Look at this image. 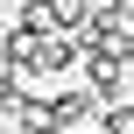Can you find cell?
<instances>
[{
    "mask_svg": "<svg viewBox=\"0 0 134 134\" xmlns=\"http://www.w3.org/2000/svg\"><path fill=\"white\" fill-rule=\"evenodd\" d=\"M85 92H92L99 106H120V92H127V64H113V57H85Z\"/></svg>",
    "mask_w": 134,
    "mask_h": 134,
    "instance_id": "obj_1",
    "label": "cell"
},
{
    "mask_svg": "<svg viewBox=\"0 0 134 134\" xmlns=\"http://www.w3.org/2000/svg\"><path fill=\"white\" fill-rule=\"evenodd\" d=\"M42 113H49V127H57V134H78L85 120H99V99H92V92H57Z\"/></svg>",
    "mask_w": 134,
    "mask_h": 134,
    "instance_id": "obj_2",
    "label": "cell"
},
{
    "mask_svg": "<svg viewBox=\"0 0 134 134\" xmlns=\"http://www.w3.org/2000/svg\"><path fill=\"white\" fill-rule=\"evenodd\" d=\"M71 64H78V42H71V35H42L28 71H71Z\"/></svg>",
    "mask_w": 134,
    "mask_h": 134,
    "instance_id": "obj_3",
    "label": "cell"
},
{
    "mask_svg": "<svg viewBox=\"0 0 134 134\" xmlns=\"http://www.w3.org/2000/svg\"><path fill=\"white\" fill-rule=\"evenodd\" d=\"M99 134H134V99H120V106H99Z\"/></svg>",
    "mask_w": 134,
    "mask_h": 134,
    "instance_id": "obj_4",
    "label": "cell"
}]
</instances>
